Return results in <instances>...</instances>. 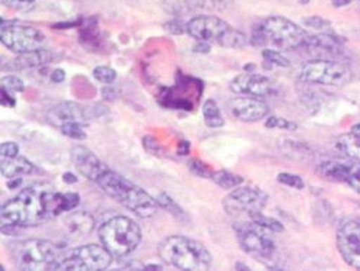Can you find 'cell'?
I'll list each match as a JSON object with an SVG mask.
<instances>
[{
    "label": "cell",
    "instance_id": "cell-23",
    "mask_svg": "<svg viewBox=\"0 0 360 271\" xmlns=\"http://www.w3.org/2000/svg\"><path fill=\"white\" fill-rule=\"evenodd\" d=\"M335 147L345 158L360 162V134L353 132L342 134L336 139Z\"/></svg>",
    "mask_w": 360,
    "mask_h": 271
},
{
    "label": "cell",
    "instance_id": "cell-11",
    "mask_svg": "<svg viewBox=\"0 0 360 271\" xmlns=\"http://www.w3.org/2000/svg\"><path fill=\"white\" fill-rule=\"evenodd\" d=\"M266 228L251 222L241 224L238 228V241L241 248L259 261H271L277 254V246Z\"/></svg>",
    "mask_w": 360,
    "mask_h": 271
},
{
    "label": "cell",
    "instance_id": "cell-29",
    "mask_svg": "<svg viewBox=\"0 0 360 271\" xmlns=\"http://www.w3.org/2000/svg\"><path fill=\"white\" fill-rule=\"evenodd\" d=\"M262 58L268 64H273L276 67H281V68H288L290 64V59L285 58L278 49H273V48H265L262 51Z\"/></svg>",
    "mask_w": 360,
    "mask_h": 271
},
{
    "label": "cell",
    "instance_id": "cell-31",
    "mask_svg": "<svg viewBox=\"0 0 360 271\" xmlns=\"http://www.w3.org/2000/svg\"><path fill=\"white\" fill-rule=\"evenodd\" d=\"M277 180L280 184L288 187V188H292V189H297V191H302L304 189L306 184L302 176L298 175H294V173H288V172H281L278 173L277 176Z\"/></svg>",
    "mask_w": 360,
    "mask_h": 271
},
{
    "label": "cell",
    "instance_id": "cell-14",
    "mask_svg": "<svg viewBox=\"0 0 360 271\" xmlns=\"http://www.w3.org/2000/svg\"><path fill=\"white\" fill-rule=\"evenodd\" d=\"M229 89L233 94H238V96H251V97L262 99L273 94L274 84L265 75L255 74V73H244V74H239L231 81Z\"/></svg>",
    "mask_w": 360,
    "mask_h": 271
},
{
    "label": "cell",
    "instance_id": "cell-13",
    "mask_svg": "<svg viewBox=\"0 0 360 271\" xmlns=\"http://www.w3.org/2000/svg\"><path fill=\"white\" fill-rule=\"evenodd\" d=\"M338 248L350 267L360 270V221H347L339 228Z\"/></svg>",
    "mask_w": 360,
    "mask_h": 271
},
{
    "label": "cell",
    "instance_id": "cell-42",
    "mask_svg": "<svg viewBox=\"0 0 360 271\" xmlns=\"http://www.w3.org/2000/svg\"><path fill=\"white\" fill-rule=\"evenodd\" d=\"M101 94H103V97H104L107 101H114L115 97H117V92L114 89V87H111V85H105V87L101 89Z\"/></svg>",
    "mask_w": 360,
    "mask_h": 271
},
{
    "label": "cell",
    "instance_id": "cell-45",
    "mask_svg": "<svg viewBox=\"0 0 360 271\" xmlns=\"http://www.w3.org/2000/svg\"><path fill=\"white\" fill-rule=\"evenodd\" d=\"M63 180L65 184H77L78 182V177L74 175V173H64L63 175Z\"/></svg>",
    "mask_w": 360,
    "mask_h": 271
},
{
    "label": "cell",
    "instance_id": "cell-50",
    "mask_svg": "<svg viewBox=\"0 0 360 271\" xmlns=\"http://www.w3.org/2000/svg\"><path fill=\"white\" fill-rule=\"evenodd\" d=\"M300 2H302L303 5H306V4H309V0H300Z\"/></svg>",
    "mask_w": 360,
    "mask_h": 271
},
{
    "label": "cell",
    "instance_id": "cell-28",
    "mask_svg": "<svg viewBox=\"0 0 360 271\" xmlns=\"http://www.w3.org/2000/svg\"><path fill=\"white\" fill-rule=\"evenodd\" d=\"M250 218H251L252 222L266 228L268 231H271V232H283L284 231V225L278 220L264 215L261 210H257V213L250 214Z\"/></svg>",
    "mask_w": 360,
    "mask_h": 271
},
{
    "label": "cell",
    "instance_id": "cell-33",
    "mask_svg": "<svg viewBox=\"0 0 360 271\" xmlns=\"http://www.w3.org/2000/svg\"><path fill=\"white\" fill-rule=\"evenodd\" d=\"M37 0H2V5L8 9L16 11V12H31L35 8Z\"/></svg>",
    "mask_w": 360,
    "mask_h": 271
},
{
    "label": "cell",
    "instance_id": "cell-12",
    "mask_svg": "<svg viewBox=\"0 0 360 271\" xmlns=\"http://www.w3.org/2000/svg\"><path fill=\"white\" fill-rule=\"evenodd\" d=\"M268 202V195L257 188L238 187L224 199V208L228 214L247 213L248 215L262 210Z\"/></svg>",
    "mask_w": 360,
    "mask_h": 271
},
{
    "label": "cell",
    "instance_id": "cell-6",
    "mask_svg": "<svg viewBox=\"0 0 360 271\" xmlns=\"http://www.w3.org/2000/svg\"><path fill=\"white\" fill-rule=\"evenodd\" d=\"M188 34L196 41L215 44L224 48L241 49L247 46V37L218 16L202 15L188 22Z\"/></svg>",
    "mask_w": 360,
    "mask_h": 271
},
{
    "label": "cell",
    "instance_id": "cell-10",
    "mask_svg": "<svg viewBox=\"0 0 360 271\" xmlns=\"http://www.w3.org/2000/svg\"><path fill=\"white\" fill-rule=\"evenodd\" d=\"M298 78L309 84L343 87L352 81L353 73L346 64L320 58L306 63L300 68Z\"/></svg>",
    "mask_w": 360,
    "mask_h": 271
},
{
    "label": "cell",
    "instance_id": "cell-8",
    "mask_svg": "<svg viewBox=\"0 0 360 271\" xmlns=\"http://www.w3.org/2000/svg\"><path fill=\"white\" fill-rule=\"evenodd\" d=\"M112 254L101 244H88L64 250L56 264V270L97 271L107 270L112 263Z\"/></svg>",
    "mask_w": 360,
    "mask_h": 271
},
{
    "label": "cell",
    "instance_id": "cell-19",
    "mask_svg": "<svg viewBox=\"0 0 360 271\" xmlns=\"http://www.w3.org/2000/svg\"><path fill=\"white\" fill-rule=\"evenodd\" d=\"M343 42L345 41L336 35L321 32L309 35L303 46L309 51H320L327 55H340L343 52Z\"/></svg>",
    "mask_w": 360,
    "mask_h": 271
},
{
    "label": "cell",
    "instance_id": "cell-5",
    "mask_svg": "<svg viewBox=\"0 0 360 271\" xmlns=\"http://www.w3.org/2000/svg\"><path fill=\"white\" fill-rule=\"evenodd\" d=\"M65 248L45 239H22L9 246L15 265L25 271L56 270L59 257Z\"/></svg>",
    "mask_w": 360,
    "mask_h": 271
},
{
    "label": "cell",
    "instance_id": "cell-34",
    "mask_svg": "<svg viewBox=\"0 0 360 271\" xmlns=\"http://www.w3.org/2000/svg\"><path fill=\"white\" fill-rule=\"evenodd\" d=\"M93 75L98 82L105 84V85H110L117 80V71H114L110 67H104V65L96 67L93 71Z\"/></svg>",
    "mask_w": 360,
    "mask_h": 271
},
{
    "label": "cell",
    "instance_id": "cell-4",
    "mask_svg": "<svg viewBox=\"0 0 360 271\" xmlns=\"http://www.w3.org/2000/svg\"><path fill=\"white\" fill-rule=\"evenodd\" d=\"M309 34L292 20L284 16H269L252 27L251 44L255 46H271L278 51L302 48Z\"/></svg>",
    "mask_w": 360,
    "mask_h": 271
},
{
    "label": "cell",
    "instance_id": "cell-37",
    "mask_svg": "<svg viewBox=\"0 0 360 271\" xmlns=\"http://www.w3.org/2000/svg\"><path fill=\"white\" fill-rule=\"evenodd\" d=\"M0 88L4 89H8V92L11 93H22L25 89V84L20 78L15 77V75H6L2 78V81H0Z\"/></svg>",
    "mask_w": 360,
    "mask_h": 271
},
{
    "label": "cell",
    "instance_id": "cell-32",
    "mask_svg": "<svg viewBox=\"0 0 360 271\" xmlns=\"http://www.w3.org/2000/svg\"><path fill=\"white\" fill-rule=\"evenodd\" d=\"M189 170L198 176V177H202V179H212V175H214V170L211 169V166L203 163L202 160L199 159H192L189 163Z\"/></svg>",
    "mask_w": 360,
    "mask_h": 271
},
{
    "label": "cell",
    "instance_id": "cell-2",
    "mask_svg": "<svg viewBox=\"0 0 360 271\" xmlns=\"http://www.w3.org/2000/svg\"><path fill=\"white\" fill-rule=\"evenodd\" d=\"M96 184L110 198L126 206L139 218H152L158 213L159 205L156 202V198L148 195L144 189L133 184L131 180L111 170L110 168L101 175Z\"/></svg>",
    "mask_w": 360,
    "mask_h": 271
},
{
    "label": "cell",
    "instance_id": "cell-48",
    "mask_svg": "<svg viewBox=\"0 0 360 271\" xmlns=\"http://www.w3.org/2000/svg\"><path fill=\"white\" fill-rule=\"evenodd\" d=\"M235 268H236V270H245V271L250 270V267H248L247 264H244V263H236V264H235Z\"/></svg>",
    "mask_w": 360,
    "mask_h": 271
},
{
    "label": "cell",
    "instance_id": "cell-7",
    "mask_svg": "<svg viewBox=\"0 0 360 271\" xmlns=\"http://www.w3.org/2000/svg\"><path fill=\"white\" fill-rule=\"evenodd\" d=\"M141 228L129 217L118 215L105 221L98 229L101 244L114 257H127L141 243Z\"/></svg>",
    "mask_w": 360,
    "mask_h": 271
},
{
    "label": "cell",
    "instance_id": "cell-25",
    "mask_svg": "<svg viewBox=\"0 0 360 271\" xmlns=\"http://www.w3.org/2000/svg\"><path fill=\"white\" fill-rule=\"evenodd\" d=\"M203 122L207 127L211 129H219L225 125V118L222 115V111L219 106L214 100H206L202 107Z\"/></svg>",
    "mask_w": 360,
    "mask_h": 271
},
{
    "label": "cell",
    "instance_id": "cell-17",
    "mask_svg": "<svg viewBox=\"0 0 360 271\" xmlns=\"http://www.w3.org/2000/svg\"><path fill=\"white\" fill-rule=\"evenodd\" d=\"M71 158L79 173L88 180H93V182H97L101 175L108 169V166L103 163L91 150H88L84 146H75L71 152Z\"/></svg>",
    "mask_w": 360,
    "mask_h": 271
},
{
    "label": "cell",
    "instance_id": "cell-38",
    "mask_svg": "<svg viewBox=\"0 0 360 271\" xmlns=\"http://www.w3.org/2000/svg\"><path fill=\"white\" fill-rule=\"evenodd\" d=\"M350 188H353L356 192L360 194V162L350 163L349 169V176H347V182Z\"/></svg>",
    "mask_w": 360,
    "mask_h": 271
},
{
    "label": "cell",
    "instance_id": "cell-18",
    "mask_svg": "<svg viewBox=\"0 0 360 271\" xmlns=\"http://www.w3.org/2000/svg\"><path fill=\"white\" fill-rule=\"evenodd\" d=\"M96 220L85 210H71V213L63 220L61 228L63 235L68 241H81L93 232Z\"/></svg>",
    "mask_w": 360,
    "mask_h": 271
},
{
    "label": "cell",
    "instance_id": "cell-24",
    "mask_svg": "<svg viewBox=\"0 0 360 271\" xmlns=\"http://www.w3.org/2000/svg\"><path fill=\"white\" fill-rule=\"evenodd\" d=\"M349 169H350V165L336 162V160H327L319 166L317 172L327 180H332V182H345L346 184L347 176H349Z\"/></svg>",
    "mask_w": 360,
    "mask_h": 271
},
{
    "label": "cell",
    "instance_id": "cell-15",
    "mask_svg": "<svg viewBox=\"0 0 360 271\" xmlns=\"http://www.w3.org/2000/svg\"><path fill=\"white\" fill-rule=\"evenodd\" d=\"M46 117H48V122L52 126L61 129L63 126L71 125V123H79L85 126L89 120L96 115H93L91 110H88L84 106H79L71 101H64L52 107L48 111Z\"/></svg>",
    "mask_w": 360,
    "mask_h": 271
},
{
    "label": "cell",
    "instance_id": "cell-30",
    "mask_svg": "<svg viewBox=\"0 0 360 271\" xmlns=\"http://www.w3.org/2000/svg\"><path fill=\"white\" fill-rule=\"evenodd\" d=\"M265 127L268 129H280V130H287V132H295L298 129V125L292 120L278 117V115H271L265 120Z\"/></svg>",
    "mask_w": 360,
    "mask_h": 271
},
{
    "label": "cell",
    "instance_id": "cell-43",
    "mask_svg": "<svg viewBox=\"0 0 360 271\" xmlns=\"http://www.w3.org/2000/svg\"><path fill=\"white\" fill-rule=\"evenodd\" d=\"M193 51H195V52H199V53H207L209 51H211V44H207V42H202V41H198V44L195 45Z\"/></svg>",
    "mask_w": 360,
    "mask_h": 271
},
{
    "label": "cell",
    "instance_id": "cell-39",
    "mask_svg": "<svg viewBox=\"0 0 360 271\" xmlns=\"http://www.w3.org/2000/svg\"><path fill=\"white\" fill-rule=\"evenodd\" d=\"M165 29L169 34L173 35H182L188 34V22H184L182 19H172L165 23Z\"/></svg>",
    "mask_w": 360,
    "mask_h": 271
},
{
    "label": "cell",
    "instance_id": "cell-44",
    "mask_svg": "<svg viewBox=\"0 0 360 271\" xmlns=\"http://www.w3.org/2000/svg\"><path fill=\"white\" fill-rule=\"evenodd\" d=\"M51 80L53 82H63L65 80V71L64 70H55L52 74H51Z\"/></svg>",
    "mask_w": 360,
    "mask_h": 271
},
{
    "label": "cell",
    "instance_id": "cell-26",
    "mask_svg": "<svg viewBox=\"0 0 360 271\" xmlns=\"http://www.w3.org/2000/svg\"><path fill=\"white\" fill-rule=\"evenodd\" d=\"M212 180L219 188L226 189V191L235 189V188L241 187L244 184V177L241 175H236V173H232V172H228V170L214 172Z\"/></svg>",
    "mask_w": 360,
    "mask_h": 271
},
{
    "label": "cell",
    "instance_id": "cell-22",
    "mask_svg": "<svg viewBox=\"0 0 360 271\" xmlns=\"http://www.w3.org/2000/svg\"><path fill=\"white\" fill-rule=\"evenodd\" d=\"M53 59V55L48 49H41L35 52L20 53L13 61H11L9 68L12 70H25V68H37L45 64H49Z\"/></svg>",
    "mask_w": 360,
    "mask_h": 271
},
{
    "label": "cell",
    "instance_id": "cell-20",
    "mask_svg": "<svg viewBox=\"0 0 360 271\" xmlns=\"http://www.w3.org/2000/svg\"><path fill=\"white\" fill-rule=\"evenodd\" d=\"M79 27V42L89 52H97L103 45V35L98 26L97 18H89L81 22Z\"/></svg>",
    "mask_w": 360,
    "mask_h": 271
},
{
    "label": "cell",
    "instance_id": "cell-9",
    "mask_svg": "<svg viewBox=\"0 0 360 271\" xmlns=\"http://www.w3.org/2000/svg\"><path fill=\"white\" fill-rule=\"evenodd\" d=\"M0 41L18 55L45 49L46 45V37L38 27L5 19L0 22Z\"/></svg>",
    "mask_w": 360,
    "mask_h": 271
},
{
    "label": "cell",
    "instance_id": "cell-3",
    "mask_svg": "<svg viewBox=\"0 0 360 271\" xmlns=\"http://www.w3.org/2000/svg\"><path fill=\"white\" fill-rule=\"evenodd\" d=\"M158 253L167 265L179 270L203 271L212 265V254L209 250L198 241L184 235L165 238L159 244Z\"/></svg>",
    "mask_w": 360,
    "mask_h": 271
},
{
    "label": "cell",
    "instance_id": "cell-21",
    "mask_svg": "<svg viewBox=\"0 0 360 271\" xmlns=\"http://www.w3.org/2000/svg\"><path fill=\"white\" fill-rule=\"evenodd\" d=\"M37 170V166L29 162L26 158H0V172L6 179L20 177L23 175H32Z\"/></svg>",
    "mask_w": 360,
    "mask_h": 271
},
{
    "label": "cell",
    "instance_id": "cell-47",
    "mask_svg": "<svg viewBox=\"0 0 360 271\" xmlns=\"http://www.w3.org/2000/svg\"><path fill=\"white\" fill-rule=\"evenodd\" d=\"M144 270H163V268L159 264H146Z\"/></svg>",
    "mask_w": 360,
    "mask_h": 271
},
{
    "label": "cell",
    "instance_id": "cell-27",
    "mask_svg": "<svg viewBox=\"0 0 360 271\" xmlns=\"http://www.w3.org/2000/svg\"><path fill=\"white\" fill-rule=\"evenodd\" d=\"M156 202H158V205L160 206V208H163V209H166L167 213L170 214V215H173L176 220H180V221H189V218H188V215H186V213L185 210L180 208L167 194H165V192H160L158 196H156Z\"/></svg>",
    "mask_w": 360,
    "mask_h": 271
},
{
    "label": "cell",
    "instance_id": "cell-1",
    "mask_svg": "<svg viewBox=\"0 0 360 271\" xmlns=\"http://www.w3.org/2000/svg\"><path fill=\"white\" fill-rule=\"evenodd\" d=\"M75 192H58L51 185L35 184L22 189L0 209V227L26 228L42 225L79 205Z\"/></svg>",
    "mask_w": 360,
    "mask_h": 271
},
{
    "label": "cell",
    "instance_id": "cell-49",
    "mask_svg": "<svg viewBox=\"0 0 360 271\" xmlns=\"http://www.w3.org/2000/svg\"><path fill=\"white\" fill-rule=\"evenodd\" d=\"M350 132H353V133H357V134H360V123H357V125L352 126Z\"/></svg>",
    "mask_w": 360,
    "mask_h": 271
},
{
    "label": "cell",
    "instance_id": "cell-36",
    "mask_svg": "<svg viewBox=\"0 0 360 271\" xmlns=\"http://www.w3.org/2000/svg\"><path fill=\"white\" fill-rule=\"evenodd\" d=\"M303 25H304L306 27L314 29V31H321V32H324V31H327V29L332 27V22L324 19V18H321V16H317V15L304 18V19H303Z\"/></svg>",
    "mask_w": 360,
    "mask_h": 271
},
{
    "label": "cell",
    "instance_id": "cell-40",
    "mask_svg": "<svg viewBox=\"0 0 360 271\" xmlns=\"http://www.w3.org/2000/svg\"><path fill=\"white\" fill-rule=\"evenodd\" d=\"M19 155V146L15 141H4L0 144V158H16Z\"/></svg>",
    "mask_w": 360,
    "mask_h": 271
},
{
    "label": "cell",
    "instance_id": "cell-46",
    "mask_svg": "<svg viewBox=\"0 0 360 271\" xmlns=\"http://www.w3.org/2000/svg\"><path fill=\"white\" fill-rule=\"evenodd\" d=\"M353 2H354V0H332V5L335 8H345V6H347Z\"/></svg>",
    "mask_w": 360,
    "mask_h": 271
},
{
    "label": "cell",
    "instance_id": "cell-35",
    "mask_svg": "<svg viewBox=\"0 0 360 271\" xmlns=\"http://www.w3.org/2000/svg\"><path fill=\"white\" fill-rule=\"evenodd\" d=\"M61 132L64 136L72 139V140H85L86 139V132L84 129V125L79 123H71V125H65L61 127Z\"/></svg>",
    "mask_w": 360,
    "mask_h": 271
},
{
    "label": "cell",
    "instance_id": "cell-16",
    "mask_svg": "<svg viewBox=\"0 0 360 271\" xmlns=\"http://www.w3.org/2000/svg\"><path fill=\"white\" fill-rule=\"evenodd\" d=\"M231 114L239 122L254 123L265 118L269 114L268 104L258 97H235L229 101Z\"/></svg>",
    "mask_w": 360,
    "mask_h": 271
},
{
    "label": "cell",
    "instance_id": "cell-41",
    "mask_svg": "<svg viewBox=\"0 0 360 271\" xmlns=\"http://www.w3.org/2000/svg\"><path fill=\"white\" fill-rule=\"evenodd\" d=\"M0 104L8 108H13L16 106V99L13 97V93L8 92V89L0 88Z\"/></svg>",
    "mask_w": 360,
    "mask_h": 271
}]
</instances>
